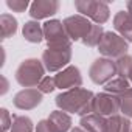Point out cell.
<instances>
[{"label": "cell", "mask_w": 132, "mask_h": 132, "mask_svg": "<svg viewBox=\"0 0 132 132\" xmlns=\"http://www.w3.org/2000/svg\"><path fill=\"white\" fill-rule=\"evenodd\" d=\"M129 89H130V81L126 79V78H121V76H115L112 81H109L104 86V92H107L110 95H115V96H121Z\"/></svg>", "instance_id": "obj_18"}, {"label": "cell", "mask_w": 132, "mask_h": 132, "mask_svg": "<svg viewBox=\"0 0 132 132\" xmlns=\"http://www.w3.org/2000/svg\"><path fill=\"white\" fill-rule=\"evenodd\" d=\"M95 93L92 90L78 87L72 90H65L59 93L54 98V103L59 110H64L67 113H76L81 117H86L92 113V103H93Z\"/></svg>", "instance_id": "obj_1"}, {"label": "cell", "mask_w": 132, "mask_h": 132, "mask_svg": "<svg viewBox=\"0 0 132 132\" xmlns=\"http://www.w3.org/2000/svg\"><path fill=\"white\" fill-rule=\"evenodd\" d=\"M42 27H44V37L48 45H72V40L61 20L51 19L47 20Z\"/></svg>", "instance_id": "obj_9"}, {"label": "cell", "mask_w": 132, "mask_h": 132, "mask_svg": "<svg viewBox=\"0 0 132 132\" xmlns=\"http://www.w3.org/2000/svg\"><path fill=\"white\" fill-rule=\"evenodd\" d=\"M129 81H130V84H132V75H130V78H129Z\"/></svg>", "instance_id": "obj_30"}, {"label": "cell", "mask_w": 132, "mask_h": 132, "mask_svg": "<svg viewBox=\"0 0 132 132\" xmlns=\"http://www.w3.org/2000/svg\"><path fill=\"white\" fill-rule=\"evenodd\" d=\"M104 33H106V31H104L103 25H96V23H93L92 31L87 34V37L82 40V44L87 45V47H98L100 42H101V39H103V36H104Z\"/></svg>", "instance_id": "obj_22"}, {"label": "cell", "mask_w": 132, "mask_h": 132, "mask_svg": "<svg viewBox=\"0 0 132 132\" xmlns=\"http://www.w3.org/2000/svg\"><path fill=\"white\" fill-rule=\"evenodd\" d=\"M120 112V96L110 95L107 92L96 93L93 96L92 103V113L101 115V117H112Z\"/></svg>", "instance_id": "obj_8"}, {"label": "cell", "mask_w": 132, "mask_h": 132, "mask_svg": "<svg viewBox=\"0 0 132 132\" xmlns=\"http://www.w3.org/2000/svg\"><path fill=\"white\" fill-rule=\"evenodd\" d=\"M40 61L50 73H59L72 61V45H47Z\"/></svg>", "instance_id": "obj_3"}, {"label": "cell", "mask_w": 132, "mask_h": 132, "mask_svg": "<svg viewBox=\"0 0 132 132\" xmlns=\"http://www.w3.org/2000/svg\"><path fill=\"white\" fill-rule=\"evenodd\" d=\"M54 81H56V89L61 90H72L82 86L81 72L75 65H69L64 70H61L57 75H54Z\"/></svg>", "instance_id": "obj_10"}, {"label": "cell", "mask_w": 132, "mask_h": 132, "mask_svg": "<svg viewBox=\"0 0 132 132\" xmlns=\"http://www.w3.org/2000/svg\"><path fill=\"white\" fill-rule=\"evenodd\" d=\"M115 31L124 37L127 42H132V16L127 11H118L113 17Z\"/></svg>", "instance_id": "obj_13"}, {"label": "cell", "mask_w": 132, "mask_h": 132, "mask_svg": "<svg viewBox=\"0 0 132 132\" xmlns=\"http://www.w3.org/2000/svg\"><path fill=\"white\" fill-rule=\"evenodd\" d=\"M0 28H2V37L8 39L17 33V20L11 14L5 13L0 16Z\"/></svg>", "instance_id": "obj_19"}, {"label": "cell", "mask_w": 132, "mask_h": 132, "mask_svg": "<svg viewBox=\"0 0 132 132\" xmlns=\"http://www.w3.org/2000/svg\"><path fill=\"white\" fill-rule=\"evenodd\" d=\"M37 89L42 92V93H51L54 89H56V81H54V76H45L40 82H39V86H37Z\"/></svg>", "instance_id": "obj_25"}, {"label": "cell", "mask_w": 132, "mask_h": 132, "mask_svg": "<svg viewBox=\"0 0 132 132\" xmlns=\"http://www.w3.org/2000/svg\"><path fill=\"white\" fill-rule=\"evenodd\" d=\"M6 6L14 13H25L30 5L28 0H6Z\"/></svg>", "instance_id": "obj_24"}, {"label": "cell", "mask_w": 132, "mask_h": 132, "mask_svg": "<svg viewBox=\"0 0 132 132\" xmlns=\"http://www.w3.org/2000/svg\"><path fill=\"white\" fill-rule=\"evenodd\" d=\"M130 127H132V123L129 121V118L117 113L107 118L106 132H130Z\"/></svg>", "instance_id": "obj_16"}, {"label": "cell", "mask_w": 132, "mask_h": 132, "mask_svg": "<svg viewBox=\"0 0 132 132\" xmlns=\"http://www.w3.org/2000/svg\"><path fill=\"white\" fill-rule=\"evenodd\" d=\"M127 40L124 37H121L118 33H112V31H106L100 45H98V51L109 59H120L121 56L127 54Z\"/></svg>", "instance_id": "obj_5"}, {"label": "cell", "mask_w": 132, "mask_h": 132, "mask_svg": "<svg viewBox=\"0 0 132 132\" xmlns=\"http://www.w3.org/2000/svg\"><path fill=\"white\" fill-rule=\"evenodd\" d=\"M59 2L57 0H36L30 6V16L33 20L47 19L50 16H54L59 11Z\"/></svg>", "instance_id": "obj_12"}, {"label": "cell", "mask_w": 132, "mask_h": 132, "mask_svg": "<svg viewBox=\"0 0 132 132\" xmlns=\"http://www.w3.org/2000/svg\"><path fill=\"white\" fill-rule=\"evenodd\" d=\"M36 132H59V130H57V129L54 127V124L47 118V120H40V121L37 123Z\"/></svg>", "instance_id": "obj_26"}, {"label": "cell", "mask_w": 132, "mask_h": 132, "mask_svg": "<svg viewBox=\"0 0 132 132\" xmlns=\"http://www.w3.org/2000/svg\"><path fill=\"white\" fill-rule=\"evenodd\" d=\"M115 62H117V75L121 76V78L129 79L130 75H132V56H129V54L121 56Z\"/></svg>", "instance_id": "obj_21"}, {"label": "cell", "mask_w": 132, "mask_h": 132, "mask_svg": "<svg viewBox=\"0 0 132 132\" xmlns=\"http://www.w3.org/2000/svg\"><path fill=\"white\" fill-rule=\"evenodd\" d=\"M130 132H132V127H130Z\"/></svg>", "instance_id": "obj_31"}, {"label": "cell", "mask_w": 132, "mask_h": 132, "mask_svg": "<svg viewBox=\"0 0 132 132\" xmlns=\"http://www.w3.org/2000/svg\"><path fill=\"white\" fill-rule=\"evenodd\" d=\"M70 132H86V130H84V129H82L81 126H78V127H73V129H72Z\"/></svg>", "instance_id": "obj_29"}, {"label": "cell", "mask_w": 132, "mask_h": 132, "mask_svg": "<svg viewBox=\"0 0 132 132\" xmlns=\"http://www.w3.org/2000/svg\"><path fill=\"white\" fill-rule=\"evenodd\" d=\"M62 23H64V28L67 31L72 42H76V40L82 42L87 37V34L92 31V27H93V22H90L87 17H84L81 14L65 17L62 20Z\"/></svg>", "instance_id": "obj_7"}, {"label": "cell", "mask_w": 132, "mask_h": 132, "mask_svg": "<svg viewBox=\"0 0 132 132\" xmlns=\"http://www.w3.org/2000/svg\"><path fill=\"white\" fill-rule=\"evenodd\" d=\"M2 127H3V132H8L11 130V126H13V117L10 115V112L6 109H2Z\"/></svg>", "instance_id": "obj_27"}, {"label": "cell", "mask_w": 132, "mask_h": 132, "mask_svg": "<svg viewBox=\"0 0 132 132\" xmlns=\"http://www.w3.org/2000/svg\"><path fill=\"white\" fill-rule=\"evenodd\" d=\"M126 11H127V13L132 16V0H129V2L126 3Z\"/></svg>", "instance_id": "obj_28"}, {"label": "cell", "mask_w": 132, "mask_h": 132, "mask_svg": "<svg viewBox=\"0 0 132 132\" xmlns=\"http://www.w3.org/2000/svg\"><path fill=\"white\" fill-rule=\"evenodd\" d=\"M76 11L87 17L90 22L96 25H103L110 17V10L106 2H95V0H76L75 2Z\"/></svg>", "instance_id": "obj_4"}, {"label": "cell", "mask_w": 132, "mask_h": 132, "mask_svg": "<svg viewBox=\"0 0 132 132\" xmlns=\"http://www.w3.org/2000/svg\"><path fill=\"white\" fill-rule=\"evenodd\" d=\"M34 126L31 118L25 115H13V126L11 132H33Z\"/></svg>", "instance_id": "obj_20"}, {"label": "cell", "mask_w": 132, "mask_h": 132, "mask_svg": "<svg viewBox=\"0 0 132 132\" xmlns=\"http://www.w3.org/2000/svg\"><path fill=\"white\" fill-rule=\"evenodd\" d=\"M22 34H23L25 40H28L31 44H40L45 39L44 37V27L37 20H28V22H25Z\"/></svg>", "instance_id": "obj_15"}, {"label": "cell", "mask_w": 132, "mask_h": 132, "mask_svg": "<svg viewBox=\"0 0 132 132\" xmlns=\"http://www.w3.org/2000/svg\"><path fill=\"white\" fill-rule=\"evenodd\" d=\"M79 126L86 132H106L107 127V118L96 115V113H89L86 117H81Z\"/></svg>", "instance_id": "obj_14"}, {"label": "cell", "mask_w": 132, "mask_h": 132, "mask_svg": "<svg viewBox=\"0 0 132 132\" xmlns=\"http://www.w3.org/2000/svg\"><path fill=\"white\" fill-rule=\"evenodd\" d=\"M117 75V62L109 57H98L90 65L89 76L98 86H106Z\"/></svg>", "instance_id": "obj_6"}, {"label": "cell", "mask_w": 132, "mask_h": 132, "mask_svg": "<svg viewBox=\"0 0 132 132\" xmlns=\"http://www.w3.org/2000/svg\"><path fill=\"white\" fill-rule=\"evenodd\" d=\"M48 120L54 124V127L59 130V132H67V130H72V117L64 112V110H54L50 113Z\"/></svg>", "instance_id": "obj_17"}, {"label": "cell", "mask_w": 132, "mask_h": 132, "mask_svg": "<svg viewBox=\"0 0 132 132\" xmlns=\"http://www.w3.org/2000/svg\"><path fill=\"white\" fill-rule=\"evenodd\" d=\"M120 112L124 117L132 118V87L120 96Z\"/></svg>", "instance_id": "obj_23"}, {"label": "cell", "mask_w": 132, "mask_h": 132, "mask_svg": "<svg viewBox=\"0 0 132 132\" xmlns=\"http://www.w3.org/2000/svg\"><path fill=\"white\" fill-rule=\"evenodd\" d=\"M45 65L42 61L30 57L20 62V65L16 70V81L19 82V86L27 87V89H33L37 87L39 82L47 76L45 75Z\"/></svg>", "instance_id": "obj_2"}, {"label": "cell", "mask_w": 132, "mask_h": 132, "mask_svg": "<svg viewBox=\"0 0 132 132\" xmlns=\"http://www.w3.org/2000/svg\"><path fill=\"white\" fill-rule=\"evenodd\" d=\"M42 92L37 89V87H33V89H23L20 92H17L14 95V100H13V104L20 109V110H31L34 107H37L40 103H42Z\"/></svg>", "instance_id": "obj_11"}]
</instances>
